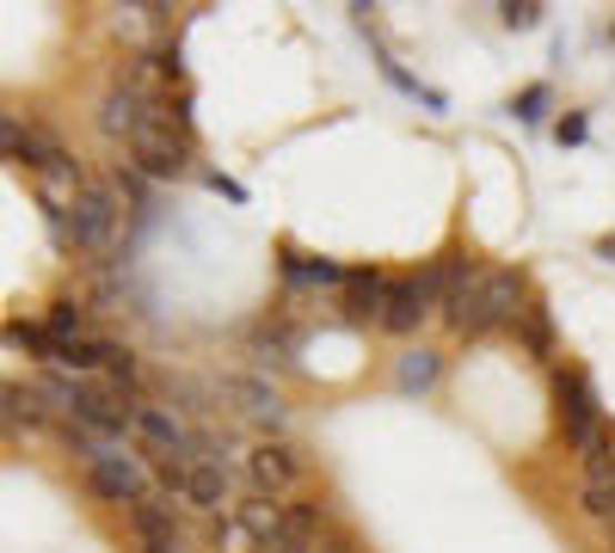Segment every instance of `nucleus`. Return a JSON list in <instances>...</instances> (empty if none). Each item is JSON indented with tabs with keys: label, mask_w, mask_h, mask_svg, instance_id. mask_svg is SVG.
Instances as JSON below:
<instances>
[{
	"label": "nucleus",
	"mask_w": 615,
	"mask_h": 553,
	"mask_svg": "<svg viewBox=\"0 0 615 553\" xmlns=\"http://www.w3.org/2000/svg\"><path fill=\"white\" fill-rule=\"evenodd\" d=\"M530 290H523V271L511 264H468L450 259V295H443V320H450L462 339H481V332H498L523 314Z\"/></svg>",
	"instance_id": "f257e3e1"
},
{
	"label": "nucleus",
	"mask_w": 615,
	"mask_h": 553,
	"mask_svg": "<svg viewBox=\"0 0 615 553\" xmlns=\"http://www.w3.org/2000/svg\"><path fill=\"white\" fill-rule=\"evenodd\" d=\"M62 240L74 252H111L118 247V228H123V198H118V184H87L81 203L62 215Z\"/></svg>",
	"instance_id": "f03ea898"
},
{
	"label": "nucleus",
	"mask_w": 615,
	"mask_h": 553,
	"mask_svg": "<svg viewBox=\"0 0 615 553\" xmlns=\"http://www.w3.org/2000/svg\"><path fill=\"white\" fill-rule=\"evenodd\" d=\"M554 419H561L566 443L585 455L609 424H603V406H597V388H591L585 369H554Z\"/></svg>",
	"instance_id": "7ed1b4c3"
},
{
	"label": "nucleus",
	"mask_w": 615,
	"mask_h": 553,
	"mask_svg": "<svg viewBox=\"0 0 615 553\" xmlns=\"http://www.w3.org/2000/svg\"><path fill=\"white\" fill-rule=\"evenodd\" d=\"M135 443L148 449L154 461H173V455H198V431L185 424L179 406H161V400H142L135 406Z\"/></svg>",
	"instance_id": "20e7f679"
},
{
	"label": "nucleus",
	"mask_w": 615,
	"mask_h": 553,
	"mask_svg": "<svg viewBox=\"0 0 615 553\" xmlns=\"http://www.w3.org/2000/svg\"><path fill=\"white\" fill-rule=\"evenodd\" d=\"M246 486H253V499H278L283 492L302 486V455H295L283 436H265V443L246 449Z\"/></svg>",
	"instance_id": "39448f33"
},
{
	"label": "nucleus",
	"mask_w": 615,
	"mask_h": 553,
	"mask_svg": "<svg viewBox=\"0 0 615 553\" xmlns=\"http://www.w3.org/2000/svg\"><path fill=\"white\" fill-rule=\"evenodd\" d=\"M130 154H135V167H142L148 179H185L191 172V135L179 130L173 118H161V123H148V130L135 135Z\"/></svg>",
	"instance_id": "423d86ee"
},
{
	"label": "nucleus",
	"mask_w": 615,
	"mask_h": 553,
	"mask_svg": "<svg viewBox=\"0 0 615 553\" xmlns=\"http://www.w3.org/2000/svg\"><path fill=\"white\" fill-rule=\"evenodd\" d=\"M578 511L591 523L609 529L615 523V431H603L597 443L585 449V474H578Z\"/></svg>",
	"instance_id": "0eeeda50"
},
{
	"label": "nucleus",
	"mask_w": 615,
	"mask_h": 553,
	"mask_svg": "<svg viewBox=\"0 0 615 553\" xmlns=\"http://www.w3.org/2000/svg\"><path fill=\"white\" fill-rule=\"evenodd\" d=\"M161 118H173V99H167V105H148V99H135V92H123V87H105V99H99V130L123 148Z\"/></svg>",
	"instance_id": "6e6552de"
},
{
	"label": "nucleus",
	"mask_w": 615,
	"mask_h": 553,
	"mask_svg": "<svg viewBox=\"0 0 615 553\" xmlns=\"http://www.w3.org/2000/svg\"><path fill=\"white\" fill-rule=\"evenodd\" d=\"M87 486H93L105 504L135 511V504L148 499V461L135 455V449L130 455H111V461H93V467H87Z\"/></svg>",
	"instance_id": "1a4fd4ad"
},
{
	"label": "nucleus",
	"mask_w": 615,
	"mask_h": 553,
	"mask_svg": "<svg viewBox=\"0 0 615 553\" xmlns=\"http://www.w3.org/2000/svg\"><path fill=\"white\" fill-rule=\"evenodd\" d=\"M389 290H394V276H382L375 264L351 271V276H345V290H339V320H345V326H382Z\"/></svg>",
	"instance_id": "9d476101"
},
{
	"label": "nucleus",
	"mask_w": 615,
	"mask_h": 553,
	"mask_svg": "<svg viewBox=\"0 0 615 553\" xmlns=\"http://www.w3.org/2000/svg\"><path fill=\"white\" fill-rule=\"evenodd\" d=\"M437 314V308L425 302V290H419V276H394L389 290V308H382V332H394V339H413L425 320Z\"/></svg>",
	"instance_id": "9b49d317"
},
{
	"label": "nucleus",
	"mask_w": 615,
	"mask_h": 553,
	"mask_svg": "<svg viewBox=\"0 0 615 553\" xmlns=\"http://www.w3.org/2000/svg\"><path fill=\"white\" fill-rule=\"evenodd\" d=\"M222 394L228 400H241V412L253 424H265V431H290V406H283V394L278 388H265V382H246V375H234V382H222Z\"/></svg>",
	"instance_id": "f8f14e48"
},
{
	"label": "nucleus",
	"mask_w": 615,
	"mask_h": 553,
	"mask_svg": "<svg viewBox=\"0 0 615 553\" xmlns=\"http://www.w3.org/2000/svg\"><path fill=\"white\" fill-rule=\"evenodd\" d=\"M234 523H241V535L253 541L259 553L283 547V535H290V516H283L278 499H246V504H234Z\"/></svg>",
	"instance_id": "ddd939ff"
},
{
	"label": "nucleus",
	"mask_w": 615,
	"mask_h": 553,
	"mask_svg": "<svg viewBox=\"0 0 615 553\" xmlns=\"http://www.w3.org/2000/svg\"><path fill=\"white\" fill-rule=\"evenodd\" d=\"M278 271H283V283H314V290H345V276H351L333 259H314V252H295V247H283Z\"/></svg>",
	"instance_id": "4468645a"
},
{
	"label": "nucleus",
	"mask_w": 615,
	"mask_h": 553,
	"mask_svg": "<svg viewBox=\"0 0 615 553\" xmlns=\"http://www.w3.org/2000/svg\"><path fill=\"white\" fill-rule=\"evenodd\" d=\"M511 332L523 339V351L535 356V363H554V320H548V302H523V314L511 320Z\"/></svg>",
	"instance_id": "2eb2a0df"
},
{
	"label": "nucleus",
	"mask_w": 615,
	"mask_h": 553,
	"mask_svg": "<svg viewBox=\"0 0 615 553\" xmlns=\"http://www.w3.org/2000/svg\"><path fill=\"white\" fill-rule=\"evenodd\" d=\"M437 375H443V356L437 351H401V363H394V382H401V394H431L437 388Z\"/></svg>",
	"instance_id": "dca6fc26"
},
{
	"label": "nucleus",
	"mask_w": 615,
	"mask_h": 553,
	"mask_svg": "<svg viewBox=\"0 0 615 553\" xmlns=\"http://www.w3.org/2000/svg\"><path fill=\"white\" fill-rule=\"evenodd\" d=\"M43 332H50L56 344H87V339H99L87 302H56L50 314H43Z\"/></svg>",
	"instance_id": "f3484780"
},
{
	"label": "nucleus",
	"mask_w": 615,
	"mask_h": 553,
	"mask_svg": "<svg viewBox=\"0 0 615 553\" xmlns=\"http://www.w3.org/2000/svg\"><path fill=\"white\" fill-rule=\"evenodd\" d=\"M50 419V406L38 400V388H7V424H26V431H38V424Z\"/></svg>",
	"instance_id": "a211bd4d"
},
{
	"label": "nucleus",
	"mask_w": 615,
	"mask_h": 553,
	"mask_svg": "<svg viewBox=\"0 0 615 553\" xmlns=\"http://www.w3.org/2000/svg\"><path fill=\"white\" fill-rule=\"evenodd\" d=\"M498 13H505V26H511V31H530L535 19H542V7H535V0H505Z\"/></svg>",
	"instance_id": "6ab92c4d"
},
{
	"label": "nucleus",
	"mask_w": 615,
	"mask_h": 553,
	"mask_svg": "<svg viewBox=\"0 0 615 553\" xmlns=\"http://www.w3.org/2000/svg\"><path fill=\"white\" fill-rule=\"evenodd\" d=\"M511 111H517L523 123H535V118H542V111H548V87H530V92H523V99H517V105H511Z\"/></svg>",
	"instance_id": "aec40b11"
},
{
	"label": "nucleus",
	"mask_w": 615,
	"mask_h": 553,
	"mask_svg": "<svg viewBox=\"0 0 615 553\" xmlns=\"http://www.w3.org/2000/svg\"><path fill=\"white\" fill-rule=\"evenodd\" d=\"M554 135H561V142H585V118H561V130H554Z\"/></svg>",
	"instance_id": "412c9836"
},
{
	"label": "nucleus",
	"mask_w": 615,
	"mask_h": 553,
	"mask_svg": "<svg viewBox=\"0 0 615 553\" xmlns=\"http://www.w3.org/2000/svg\"><path fill=\"white\" fill-rule=\"evenodd\" d=\"M210 184H215V191H222V198H234V203H246V191H241V184H234V179H222V172H210Z\"/></svg>",
	"instance_id": "4be33fe9"
},
{
	"label": "nucleus",
	"mask_w": 615,
	"mask_h": 553,
	"mask_svg": "<svg viewBox=\"0 0 615 553\" xmlns=\"http://www.w3.org/2000/svg\"><path fill=\"white\" fill-rule=\"evenodd\" d=\"M271 553H321V547H302V541H283V547H271Z\"/></svg>",
	"instance_id": "5701e85b"
},
{
	"label": "nucleus",
	"mask_w": 615,
	"mask_h": 553,
	"mask_svg": "<svg viewBox=\"0 0 615 553\" xmlns=\"http://www.w3.org/2000/svg\"><path fill=\"white\" fill-rule=\"evenodd\" d=\"M597 252H603V259L615 264V234H609V240H597Z\"/></svg>",
	"instance_id": "b1692460"
},
{
	"label": "nucleus",
	"mask_w": 615,
	"mask_h": 553,
	"mask_svg": "<svg viewBox=\"0 0 615 553\" xmlns=\"http://www.w3.org/2000/svg\"><path fill=\"white\" fill-rule=\"evenodd\" d=\"M603 547H609V553H615V523H609V529H603Z\"/></svg>",
	"instance_id": "393cba45"
}]
</instances>
